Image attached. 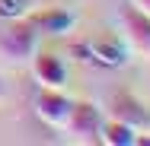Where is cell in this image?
Here are the masks:
<instances>
[{
  "label": "cell",
  "mask_w": 150,
  "mask_h": 146,
  "mask_svg": "<svg viewBox=\"0 0 150 146\" xmlns=\"http://www.w3.org/2000/svg\"><path fill=\"white\" fill-rule=\"evenodd\" d=\"M74 54L86 64L105 67V70H115V67L128 64V48H125V41H118V35H96L86 41H77Z\"/></svg>",
  "instance_id": "obj_1"
},
{
  "label": "cell",
  "mask_w": 150,
  "mask_h": 146,
  "mask_svg": "<svg viewBox=\"0 0 150 146\" xmlns=\"http://www.w3.org/2000/svg\"><path fill=\"white\" fill-rule=\"evenodd\" d=\"M38 32L26 16L19 19H6V26L0 29V51L10 60H32V54L38 51Z\"/></svg>",
  "instance_id": "obj_2"
},
{
  "label": "cell",
  "mask_w": 150,
  "mask_h": 146,
  "mask_svg": "<svg viewBox=\"0 0 150 146\" xmlns=\"http://www.w3.org/2000/svg\"><path fill=\"white\" fill-rule=\"evenodd\" d=\"M109 111H112L115 121L128 124L131 130H137V133L144 130V133H150V108L134 95V92H128V89L112 92V95H109Z\"/></svg>",
  "instance_id": "obj_3"
},
{
  "label": "cell",
  "mask_w": 150,
  "mask_h": 146,
  "mask_svg": "<svg viewBox=\"0 0 150 146\" xmlns=\"http://www.w3.org/2000/svg\"><path fill=\"white\" fill-rule=\"evenodd\" d=\"M67 133L77 143H99V130H102V111L93 102H74L70 115L64 121Z\"/></svg>",
  "instance_id": "obj_4"
},
{
  "label": "cell",
  "mask_w": 150,
  "mask_h": 146,
  "mask_svg": "<svg viewBox=\"0 0 150 146\" xmlns=\"http://www.w3.org/2000/svg\"><path fill=\"white\" fill-rule=\"evenodd\" d=\"M118 19H121V32H125L128 45L150 54V13L144 6H137L134 0H128V3H121Z\"/></svg>",
  "instance_id": "obj_5"
},
{
  "label": "cell",
  "mask_w": 150,
  "mask_h": 146,
  "mask_svg": "<svg viewBox=\"0 0 150 146\" xmlns=\"http://www.w3.org/2000/svg\"><path fill=\"white\" fill-rule=\"evenodd\" d=\"M70 105H74V98H67L61 89H51V86H42L35 102H32L35 117L48 127H64V121L70 115Z\"/></svg>",
  "instance_id": "obj_6"
},
{
  "label": "cell",
  "mask_w": 150,
  "mask_h": 146,
  "mask_svg": "<svg viewBox=\"0 0 150 146\" xmlns=\"http://www.w3.org/2000/svg\"><path fill=\"white\" fill-rule=\"evenodd\" d=\"M26 19L35 26V32H38V35H51V38L67 35V32L74 29V22H77V16H74L70 10H64V6H48V10H38V13H29Z\"/></svg>",
  "instance_id": "obj_7"
},
{
  "label": "cell",
  "mask_w": 150,
  "mask_h": 146,
  "mask_svg": "<svg viewBox=\"0 0 150 146\" xmlns=\"http://www.w3.org/2000/svg\"><path fill=\"white\" fill-rule=\"evenodd\" d=\"M32 76L42 83V86H51V89H61L64 80H67V64L51 54V51H35L32 54Z\"/></svg>",
  "instance_id": "obj_8"
},
{
  "label": "cell",
  "mask_w": 150,
  "mask_h": 146,
  "mask_svg": "<svg viewBox=\"0 0 150 146\" xmlns=\"http://www.w3.org/2000/svg\"><path fill=\"white\" fill-rule=\"evenodd\" d=\"M99 143L105 146H137V130H131L128 124L121 121H102V130H99Z\"/></svg>",
  "instance_id": "obj_9"
},
{
  "label": "cell",
  "mask_w": 150,
  "mask_h": 146,
  "mask_svg": "<svg viewBox=\"0 0 150 146\" xmlns=\"http://www.w3.org/2000/svg\"><path fill=\"white\" fill-rule=\"evenodd\" d=\"M32 0H0V19H19L26 16Z\"/></svg>",
  "instance_id": "obj_10"
},
{
  "label": "cell",
  "mask_w": 150,
  "mask_h": 146,
  "mask_svg": "<svg viewBox=\"0 0 150 146\" xmlns=\"http://www.w3.org/2000/svg\"><path fill=\"white\" fill-rule=\"evenodd\" d=\"M134 3H137V6H144V10L150 13V0H134Z\"/></svg>",
  "instance_id": "obj_11"
},
{
  "label": "cell",
  "mask_w": 150,
  "mask_h": 146,
  "mask_svg": "<svg viewBox=\"0 0 150 146\" xmlns=\"http://www.w3.org/2000/svg\"><path fill=\"white\" fill-rule=\"evenodd\" d=\"M6 95V83H3V76H0V98Z\"/></svg>",
  "instance_id": "obj_12"
}]
</instances>
